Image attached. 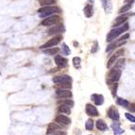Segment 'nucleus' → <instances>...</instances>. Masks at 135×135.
<instances>
[{
    "instance_id": "f257e3e1",
    "label": "nucleus",
    "mask_w": 135,
    "mask_h": 135,
    "mask_svg": "<svg viewBox=\"0 0 135 135\" xmlns=\"http://www.w3.org/2000/svg\"><path fill=\"white\" fill-rule=\"evenodd\" d=\"M61 9L58 7H53V6H45L38 9V14L40 18H45L48 16L52 15L54 13H60Z\"/></svg>"
},
{
    "instance_id": "f03ea898",
    "label": "nucleus",
    "mask_w": 135,
    "mask_h": 135,
    "mask_svg": "<svg viewBox=\"0 0 135 135\" xmlns=\"http://www.w3.org/2000/svg\"><path fill=\"white\" fill-rule=\"evenodd\" d=\"M128 29V23H125L124 25L122 26V27H118V28L112 29V30L109 32L108 36H107V42H109V43H112L113 41H114L117 37L119 36L120 34H122L123 32L127 31Z\"/></svg>"
},
{
    "instance_id": "7ed1b4c3",
    "label": "nucleus",
    "mask_w": 135,
    "mask_h": 135,
    "mask_svg": "<svg viewBox=\"0 0 135 135\" xmlns=\"http://www.w3.org/2000/svg\"><path fill=\"white\" fill-rule=\"evenodd\" d=\"M121 74H122V69L117 67H113L108 75V79H107L108 85H112L114 82H117L120 79V78H121Z\"/></svg>"
},
{
    "instance_id": "20e7f679",
    "label": "nucleus",
    "mask_w": 135,
    "mask_h": 135,
    "mask_svg": "<svg viewBox=\"0 0 135 135\" xmlns=\"http://www.w3.org/2000/svg\"><path fill=\"white\" fill-rule=\"evenodd\" d=\"M60 16L59 15H50L48 17H45L42 23H41V25L44 26V27H50V26H54L56 25L57 23L60 21Z\"/></svg>"
},
{
    "instance_id": "39448f33",
    "label": "nucleus",
    "mask_w": 135,
    "mask_h": 135,
    "mask_svg": "<svg viewBox=\"0 0 135 135\" xmlns=\"http://www.w3.org/2000/svg\"><path fill=\"white\" fill-rule=\"evenodd\" d=\"M61 39H62V37H61V36H55V37H53V38L50 39L48 42H46L45 45H42L40 48H41V49H45V48L53 47V46L57 45L59 43H60V42H61Z\"/></svg>"
},
{
    "instance_id": "423d86ee",
    "label": "nucleus",
    "mask_w": 135,
    "mask_h": 135,
    "mask_svg": "<svg viewBox=\"0 0 135 135\" xmlns=\"http://www.w3.org/2000/svg\"><path fill=\"white\" fill-rule=\"evenodd\" d=\"M124 48H121V49H118L116 52H115V54H113V56L110 57V59H109V61H108V63H107V67L108 68H110L114 64L115 61H116L117 59L119 58L120 56H122V55L124 54Z\"/></svg>"
},
{
    "instance_id": "0eeeda50",
    "label": "nucleus",
    "mask_w": 135,
    "mask_h": 135,
    "mask_svg": "<svg viewBox=\"0 0 135 135\" xmlns=\"http://www.w3.org/2000/svg\"><path fill=\"white\" fill-rule=\"evenodd\" d=\"M85 112H86V113H87V115H89V116L97 117L99 115V113H98V110H97V107L91 103L86 104Z\"/></svg>"
},
{
    "instance_id": "6e6552de",
    "label": "nucleus",
    "mask_w": 135,
    "mask_h": 135,
    "mask_svg": "<svg viewBox=\"0 0 135 135\" xmlns=\"http://www.w3.org/2000/svg\"><path fill=\"white\" fill-rule=\"evenodd\" d=\"M56 95L58 98H71L72 97V93L67 89H57Z\"/></svg>"
},
{
    "instance_id": "1a4fd4ad",
    "label": "nucleus",
    "mask_w": 135,
    "mask_h": 135,
    "mask_svg": "<svg viewBox=\"0 0 135 135\" xmlns=\"http://www.w3.org/2000/svg\"><path fill=\"white\" fill-rule=\"evenodd\" d=\"M55 122L58 123L59 125H61V126H69L71 124V119H70L69 117L65 116V115H58V116L55 118Z\"/></svg>"
},
{
    "instance_id": "9d476101",
    "label": "nucleus",
    "mask_w": 135,
    "mask_h": 135,
    "mask_svg": "<svg viewBox=\"0 0 135 135\" xmlns=\"http://www.w3.org/2000/svg\"><path fill=\"white\" fill-rule=\"evenodd\" d=\"M108 117L110 119L113 120V121H119L120 119V115H119V113H118V110H117L116 108H114L113 106L110 107V109L108 110Z\"/></svg>"
},
{
    "instance_id": "9b49d317",
    "label": "nucleus",
    "mask_w": 135,
    "mask_h": 135,
    "mask_svg": "<svg viewBox=\"0 0 135 135\" xmlns=\"http://www.w3.org/2000/svg\"><path fill=\"white\" fill-rule=\"evenodd\" d=\"M53 82L55 83H64V82H71L72 79L71 77L67 76V75H61V76H57V77L53 78Z\"/></svg>"
},
{
    "instance_id": "f8f14e48",
    "label": "nucleus",
    "mask_w": 135,
    "mask_h": 135,
    "mask_svg": "<svg viewBox=\"0 0 135 135\" xmlns=\"http://www.w3.org/2000/svg\"><path fill=\"white\" fill-rule=\"evenodd\" d=\"M67 62L68 61L65 58H63L61 55H57L55 56V63L57 64L59 68H64L67 66Z\"/></svg>"
},
{
    "instance_id": "ddd939ff",
    "label": "nucleus",
    "mask_w": 135,
    "mask_h": 135,
    "mask_svg": "<svg viewBox=\"0 0 135 135\" xmlns=\"http://www.w3.org/2000/svg\"><path fill=\"white\" fill-rule=\"evenodd\" d=\"M110 128H113V135H122L125 132V131L123 128H121L120 127V123L118 121H114V123L110 125Z\"/></svg>"
},
{
    "instance_id": "4468645a",
    "label": "nucleus",
    "mask_w": 135,
    "mask_h": 135,
    "mask_svg": "<svg viewBox=\"0 0 135 135\" xmlns=\"http://www.w3.org/2000/svg\"><path fill=\"white\" fill-rule=\"evenodd\" d=\"M91 98L94 101L95 105L97 106H101L104 103V97L102 95H99V94H93L91 95Z\"/></svg>"
},
{
    "instance_id": "2eb2a0df",
    "label": "nucleus",
    "mask_w": 135,
    "mask_h": 135,
    "mask_svg": "<svg viewBox=\"0 0 135 135\" xmlns=\"http://www.w3.org/2000/svg\"><path fill=\"white\" fill-rule=\"evenodd\" d=\"M55 27H51V28L48 30V34L49 35H56L58 33H61V32L64 31V27H63L62 24H60V25H54Z\"/></svg>"
},
{
    "instance_id": "dca6fc26",
    "label": "nucleus",
    "mask_w": 135,
    "mask_h": 135,
    "mask_svg": "<svg viewBox=\"0 0 135 135\" xmlns=\"http://www.w3.org/2000/svg\"><path fill=\"white\" fill-rule=\"evenodd\" d=\"M61 128H62V126L59 125L58 123H50L47 128V131H46V133L47 134H51V133H54L58 131H61Z\"/></svg>"
},
{
    "instance_id": "f3484780",
    "label": "nucleus",
    "mask_w": 135,
    "mask_h": 135,
    "mask_svg": "<svg viewBox=\"0 0 135 135\" xmlns=\"http://www.w3.org/2000/svg\"><path fill=\"white\" fill-rule=\"evenodd\" d=\"M102 2V7H103L104 11L106 13H110L113 11V3L112 0H101Z\"/></svg>"
},
{
    "instance_id": "a211bd4d",
    "label": "nucleus",
    "mask_w": 135,
    "mask_h": 135,
    "mask_svg": "<svg viewBox=\"0 0 135 135\" xmlns=\"http://www.w3.org/2000/svg\"><path fill=\"white\" fill-rule=\"evenodd\" d=\"M95 126H97V128L100 131H106L109 129L108 125L105 123V121L102 119H98L95 123Z\"/></svg>"
},
{
    "instance_id": "6ab92c4d",
    "label": "nucleus",
    "mask_w": 135,
    "mask_h": 135,
    "mask_svg": "<svg viewBox=\"0 0 135 135\" xmlns=\"http://www.w3.org/2000/svg\"><path fill=\"white\" fill-rule=\"evenodd\" d=\"M128 16L127 15V14H123V15L118 16V17L114 20L113 26V27H118V26H120V25H123V24L128 20Z\"/></svg>"
},
{
    "instance_id": "aec40b11",
    "label": "nucleus",
    "mask_w": 135,
    "mask_h": 135,
    "mask_svg": "<svg viewBox=\"0 0 135 135\" xmlns=\"http://www.w3.org/2000/svg\"><path fill=\"white\" fill-rule=\"evenodd\" d=\"M59 113H64V114H70L71 113V109L67 105H64V104H60V106L58 107Z\"/></svg>"
},
{
    "instance_id": "412c9836",
    "label": "nucleus",
    "mask_w": 135,
    "mask_h": 135,
    "mask_svg": "<svg viewBox=\"0 0 135 135\" xmlns=\"http://www.w3.org/2000/svg\"><path fill=\"white\" fill-rule=\"evenodd\" d=\"M84 11V14L87 18H91L94 14V9H93V6L92 5H86L85 8L83 9Z\"/></svg>"
},
{
    "instance_id": "4be33fe9",
    "label": "nucleus",
    "mask_w": 135,
    "mask_h": 135,
    "mask_svg": "<svg viewBox=\"0 0 135 135\" xmlns=\"http://www.w3.org/2000/svg\"><path fill=\"white\" fill-rule=\"evenodd\" d=\"M116 103L119 105V106H122L123 108H128V104H129V102L127 100V99H124V98H121V97H117L116 99Z\"/></svg>"
},
{
    "instance_id": "5701e85b",
    "label": "nucleus",
    "mask_w": 135,
    "mask_h": 135,
    "mask_svg": "<svg viewBox=\"0 0 135 135\" xmlns=\"http://www.w3.org/2000/svg\"><path fill=\"white\" fill-rule=\"evenodd\" d=\"M59 51H60V48L50 47V48H45V49L44 50V53H45V54H47V55H56Z\"/></svg>"
},
{
    "instance_id": "b1692460",
    "label": "nucleus",
    "mask_w": 135,
    "mask_h": 135,
    "mask_svg": "<svg viewBox=\"0 0 135 135\" xmlns=\"http://www.w3.org/2000/svg\"><path fill=\"white\" fill-rule=\"evenodd\" d=\"M94 127H95V122L93 121V119L89 118L85 123V128L87 131H92L93 128H94Z\"/></svg>"
},
{
    "instance_id": "393cba45",
    "label": "nucleus",
    "mask_w": 135,
    "mask_h": 135,
    "mask_svg": "<svg viewBox=\"0 0 135 135\" xmlns=\"http://www.w3.org/2000/svg\"><path fill=\"white\" fill-rule=\"evenodd\" d=\"M125 61H126V60H125L124 58L119 59V60H116V61H115V62H114L115 63L114 67L123 69V67H124V65H125Z\"/></svg>"
},
{
    "instance_id": "a878e982",
    "label": "nucleus",
    "mask_w": 135,
    "mask_h": 135,
    "mask_svg": "<svg viewBox=\"0 0 135 135\" xmlns=\"http://www.w3.org/2000/svg\"><path fill=\"white\" fill-rule=\"evenodd\" d=\"M39 3L43 7H45V6H51V5L56 3V0H39Z\"/></svg>"
},
{
    "instance_id": "bb28decb",
    "label": "nucleus",
    "mask_w": 135,
    "mask_h": 135,
    "mask_svg": "<svg viewBox=\"0 0 135 135\" xmlns=\"http://www.w3.org/2000/svg\"><path fill=\"white\" fill-rule=\"evenodd\" d=\"M80 63H81V60L79 57H75V58H73V64H74L75 68L79 69V68H80Z\"/></svg>"
},
{
    "instance_id": "cd10ccee",
    "label": "nucleus",
    "mask_w": 135,
    "mask_h": 135,
    "mask_svg": "<svg viewBox=\"0 0 135 135\" xmlns=\"http://www.w3.org/2000/svg\"><path fill=\"white\" fill-rule=\"evenodd\" d=\"M131 3H126V5H124V6L119 9V13H125L128 9H131Z\"/></svg>"
},
{
    "instance_id": "c85d7f7f",
    "label": "nucleus",
    "mask_w": 135,
    "mask_h": 135,
    "mask_svg": "<svg viewBox=\"0 0 135 135\" xmlns=\"http://www.w3.org/2000/svg\"><path fill=\"white\" fill-rule=\"evenodd\" d=\"M59 87V89H69L72 87L71 82H64V83H58L57 85Z\"/></svg>"
},
{
    "instance_id": "c756f323",
    "label": "nucleus",
    "mask_w": 135,
    "mask_h": 135,
    "mask_svg": "<svg viewBox=\"0 0 135 135\" xmlns=\"http://www.w3.org/2000/svg\"><path fill=\"white\" fill-rule=\"evenodd\" d=\"M59 103H60V104H64V105H67V106H69L70 108L74 106V102H73V100H69V99H66V100H61V101H59Z\"/></svg>"
},
{
    "instance_id": "7c9ffc66",
    "label": "nucleus",
    "mask_w": 135,
    "mask_h": 135,
    "mask_svg": "<svg viewBox=\"0 0 135 135\" xmlns=\"http://www.w3.org/2000/svg\"><path fill=\"white\" fill-rule=\"evenodd\" d=\"M125 116H126V118L128 121H131V123H135V116L131 114V113H125Z\"/></svg>"
},
{
    "instance_id": "2f4dec72",
    "label": "nucleus",
    "mask_w": 135,
    "mask_h": 135,
    "mask_svg": "<svg viewBox=\"0 0 135 135\" xmlns=\"http://www.w3.org/2000/svg\"><path fill=\"white\" fill-rule=\"evenodd\" d=\"M62 52L64 55H69L70 53H71V51H70V48L68 47V45H66V44H63L62 45Z\"/></svg>"
},
{
    "instance_id": "473e14b6",
    "label": "nucleus",
    "mask_w": 135,
    "mask_h": 135,
    "mask_svg": "<svg viewBox=\"0 0 135 135\" xmlns=\"http://www.w3.org/2000/svg\"><path fill=\"white\" fill-rule=\"evenodd\" d=\"M98 50V43H97V41L95 42V44H94V45L92 46V49H91V53H97V51Z\"/></svg>"
},
{
    "instance_id": "72a5a7b5",
    "label": "nucleus",
    "mask_w": 135,
    "mask_h": 135,
    "mask_svg": "<svg viewBox=\"0 0 135 135\" xmlns=\"http://www.w3.org/2000/svg\"><path fill=\"white\" fill-rule=\"evenodd\" d=\"M127 109L129 110V113H135V103L128 104V106Z\"/></svg>"
},
{
    "instance_id": "f704fd0d",
    "label": "nucleus",
    "mask_w": 135,
    "mask_h": 135,
    "mask_svg": "<svg viewBox=\"0 0 135 135\" xmlns=\"http://www.w3.org/2000/svg\"><path fill=\"white\" fill-rule=\"evenodd\" d=\"M113 85V88H112V93H113V97H115V95H116V89H117V84L115 83H113L112 84Z\"/></svg>"
},
{
    "instance_id": "c9c22d12",
    "label": "nucleus",
    "mask_w": 135,
    "mask_h": 135,
    "mask_svg": "<svg viewBox=\"0 0 135 135\" xmlns=\"http://www.w3.org/2000/svg\"><path fill=\"white\" fill-rule=\"evenodd\" d=\"M47 135H66L65 131H58L54 133H51V134H47Z\"/></svg>"
},
{
    "instance_id": "e433bc0d",
    "label": "nucleus",
    "mask_w": 135,
    "mask_h": 135,
    "mask_svg": "<svg viewBox=\"0 0 135 135\" xmlns=\"http://www.w3.org/2000/svg\"><path fill=\"white\" fill-rule=\"evenodd\" d=\"M128 37H129V34H125V35H123V36L121 37V38L119 39L120 41H126L127 39H128Z\"/></svg>"
},
{
    "instance_id": "4c0bfd02",
    "label": "nucleus",
    "mask_w": 135,
    "mask_h": 135,
    "mask_svg": "<svg viewBox=\"0 0 135 135\" xmlns=\"http://www.w3.org/2000/svg\"><path fill=\"white\" fill-rule=\"evenodd\" d=\"M131 129H132V131H135V125H133V126H131Z\"/></svg>"
},
{
    "instance_id": "58836bf2",
    "label": "nucleus",
    "mask_w": 135,
    "mask_h": 135,
    "mask_svg": "<svg viewBox=\"0 0 135 135\" xmlns=\"http://www.w3.org/2000/svg\"><path fill=\"white\" fill-rule=\"evenodd\" d=\"M74 45H76V46H77V45H79V44H78L77 42H75V43H74Z\"/></svg>"
}]
</instances>
